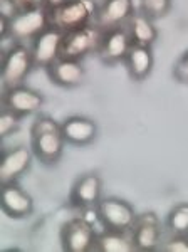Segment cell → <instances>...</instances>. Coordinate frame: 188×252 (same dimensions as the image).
Instances as JSON below:
<instances>
[{
    "label": "cell",
    "mask_w": 188,
    "mask_h": 252,
    "mask_svg": "<svg viewBox=\"0 0 188 252\" xmlns=\"http://www.w3.org/2000/svg\"><path fill=\"white\" fill-rule=\"evenodd\" d=\"M67 141L61 131V121L39 115L31 126V146L35 158L44 165H56L64 155Z\"/></svg>",
    "instance_id": "cell-1"
},
{
    "label": "cell",
    "mask_w": 188,
    "mask_h": 252,
    "mask_svg": "<svg viewBox=\"0 0 188 252\" xmlns=\"http://www.w3.org/2000/svg\"><path fill=\"white\" fill-rule=\"evenodd\" d=\"M37 67L32 47L26 42H14L7 49L0 67V79L3 89L26 84L32 71Z\"/></svg>",
    "instance_id": "cell-2"
},
{
    "label": "cell",
    "mask_w": 188,
    "mask_h": 252,
    "mask_svg": "<svg viewBox=\"0 0 188 252\" xmlns=\"http://www.w3.org/2000/svg\"><path fill=\"white\" fill-rule=\"evenodd\" d=\"M51 26V12L46 5L15 10L10 14L9 39L15 42H32L40 32Z\"/></svg>",
    "instance_id": "cell-3"
},
{
    "label": "cell",
    "mask_w": 188,
    "mask_h": 252,
    "mask_svg": "<svg viewBox=\"0 0 188 252\" xmlns=\"http://www.w3.org/2000/svg\"><path fill=\"white\" fill-rule=\"evenodd\" d=\"M96 0H66L51 12V24L61 31L69 32L81 27L91 26L96 17Z\"/></svg>",
    "instance_id": "cell-4"
},
{
    "label": "cell",
    "mask_w": 188,
    "mask_h": 252,
    "mask_svg": "<svg viewBox=\"0 0 188 252\" xmlns=\"http://www.w3.org/2000/svg\"><path fill=\"white\" fill-rule=\"evenodd\" d=\"M96 215L104 229L129 230L136 220V210L128 200L120 197H103L96 205Z\"/></svg>",
    "instance_id": "cell-5"
},
{
    "label": "cell",
    "mask_w": 188,
    "mask_h": 252,
    "mask_svg": "<svg viewBox=\"0 0 188 252\" xmlns=\"http://www.w3.org/2000/svg\"><path fill=\"white\" fill-rule=\"evenodd\" d=\"M101 32L103 31L96 24L64 32L61 56L63 58L84 61L88 56L96 54L97 46H99V40H101Z\"/></svg>",
    "instance_id": "cell-6"
},
{
    "label": "cell",
    "mask_w": 188,
    "mask_h": 252,
    "mask_svg": "<svg viewBox=\"0 0 188 252\" xmlns=\"http://www.w3.org/2000/svg\"><path fill=\"white\" fill-rule=\"evenodd\" d=\"M97 232L93 223L84 217L69 219L61 227V246L66 252H88L94 251Z\"/></svg>",
    "instance_id": "cell-7"
},
{
    "label": "cell",
    "mask_w": 188,
    "mask_h": 252,
    "mask_svg": "<svg viewBox=\"0 0 188 252\" xmlns=\"http://www.w3.org/2000/svg\"><path fill=\"white\" fill-rule=\"evenodd\" d=\"M131 44V37H129L125 26L104 29L101 32V40L96 56L104 66H118V64H123Z\"/></svg>",
    "instance_id": "cell-8"
},
{
    "label": "cell",
    "mask_w": 188,
    "mask_h": 252,
    "mask_svg": "<svg viewBox=\"0 0 188 252\" xmlns=\"http://www.w3.org/2000/svg\"><path fill=\"white\" fill-rule=\"evenodd\" d=\"M136 251H158L163 242V225L155 212H143L136 215L133 227L129 229Z\"/></svg>",
    "instance_id": "cell-9"
},
{
    "label": "cell",
    "mask_w": 188,
    "mask_h": 252,
    "mask_svg": "<svg viewBox=\"0 0 188 252\" xmlns=\"http://www.w3.org/2000/svg\"><path fill=\"white\" fill-rule=\"evenodd\" d=\"M44 104H46V97H44L42 93L27 86V84L3 89L2 106L19 113L24 118L37 115L40 109L44 108Z\"/></svg>",
    "instance_id": "cell-10"
},
{
    "label": "cell",
    "mask_w": 188,
    "mask_h": 252,
    "mask_svg": "<svg viewBox=\"0 0 188 252\" xmlns=\"http://www.w3.org/2000/svg\"><path fill=\"white\" fill-rule=\"evenodd\" d=\"M47 78L52 84L64 89H74L83 86L88 78V71L83 61L71 58H57L47 69Z\"/></svg>",
    "instance_id": "cell-11"
},
{
    "label": "cell",
    "mask_w": 188,
    "mask_h": 252,
    "mask_svg": "<svg viewBox=\"0 0 188 252\" xmlns=\"http://www.w3.org/2000/svg\"><path fill=\"white\" fill-rule=\"evenodd\" d=\"M101 198H103V178L96 172L81 175L69 193L71 205L79 210L96 209Z\"/></svg>",
    "instance_id": "cell-12"
},
{
    "label": "cell",
    "mask_w": 188,
    "mask_h": 252,
    "mask_svg": "<svg viewBox=\"0 0 188 252\" xmlns=\"http://www.w3.org/2000/svg\"><path fill=\"white\" fill-rule=\"evenodd\" d=\"M34 152L32 146L19 145L14 148L3 152L0 158V184H12L19 182L32 166L34 160Z\"/></svg>",
    "instance_id": "cell-13"
},
{
    "label": "cell",
    "mask_w": 188,
    "mask_h": 252,
    "mask_svg": "<svg viewBox=\"0 0 188 252\" xmlns=\"http://www.w3.org/2000/svg\"><path fill=\"white\" fill-rule=\"evenodd\" d=\"M64 31L56 26H49L46 31L31 42L32 54L35 59V66L40 69H47L52 63L61 58V47H63Z\"/></svg>",
    "instance_id": "cell-14"
},
{
    "label": "cell",
    "mask_w": 188,
    "mask_h": 252,
    "mask_svg": "<svg viewBox=\"0 0 188 252\" xmlns=\"http://www.w3.org/2000/svg\"><path fill=\"white\" fill-rule=\"evenodd\" d=\"M0 207L10 219H27L34 212V198L19 185V182L3 184L0 190Z\"/></svg>",
    "instance_id": "cell-15"
},
{
    "label": "cell",
    "mask_w": 188,
    "mask_h": 252,
    "mask_svg": "<svg viewBox=\"0 0 188 252\" xmlns=\"http://www.w3.org/2000/svg\"><path fill=\"white\" fill-rule=\"evenodd\" d=\"M136 10L138 7L134 0H103L97 5L94 24L101 31L111 29V27H123Z\"/></svg>",
    "instance_id": "cell-16"
},
{
    "label": "cell",
    "mask_w": 188,
    "mask_h": 252,
    "mask_svg": "<svg viewBox=\"0 0 188 252\" xmlns=\"http://www.w3.org/2000/svg\"><path fill=\"white\" fill-rule=\"evenodd\" d=\"M61 131L66 138L67 145L72 146H86L91 145L97 138L99 128L97 123L89 116L72 115L61 121Z\"/></svg>",
    "instance_id": "cell-17"
},
{
    "label": "cell",
    "mask_w": 188,
    "mask_h": 252,
    "mask_svg": "<svg viewBox=\"0 0 188 252\" xmlns=\"http://www.w3.org/2000/svg\"><path fill=\"white\" fill-rule=\"evenodd\" d=\"M126 67V72L133 81L141 83V81L148 79L153 72L155 67V54L153 47L150 46H140V44H131L128 54L123 61Z\"/></svg>",
    "instance_id": "cell-18"
},
{
    "label": "cell",
    "mask_w": 188,
    "mask_h": 252,
    "mask_svg": "<svg viewBox=\"0 0 188 252\" xmlns=\"http://www.w3.org/2000/svg\"><path fill=\"white\" fill-rule=\"evenodd\" d=\"M157 20L150 19L143 12L136 10L126 22V31H128L129 37L133 44H140V46H150L153 47L160 37V31L157 27Z\"/></svg>",
    "instance_id": "cell-19"
},
{
    "label": "cell",
    "mask_w": 188,
    "mask_h": 252,
    "mask_svg": "<svg viewBox=\"0 0 188 252\" xmlns=\"http://www.w3.org/2000/svg\"><path fill=\"white\" fill-rule=\"evenodd\" d=\"M94 251L97 252H134V242L129 230H113L104 229L103 232H97L96 246Z\"/></svg>",
    "instance_id": "cell-20"
},
{
    "label": "cell",
    "mask_w": 188,
    "mask_h": 252,
    "mask_svg": "<svg viewBox=\"0 0 188 252\" xmlns=\"http://www.w3.org/2000/svg\"><path fill=\"white\" fill-rule=\"evenodd\" d=\"M165 223L170 234H188V202L175 205L166 215Z\"/></svg>",
    "instance_id": "cell-21"
},
{
    "label": "cell",
    "mask_w": 188,
    "mask_h": 252,
    "mask_svg": "<svg viewBox=\"0 0 188 252\" xmlns=\"http://www.w3.org/2000/svg\"><path fill=\"white\" fill-rule=\"evenodd\" d=\"M173 9V0H138V10L153 20L165 19Z\"/></svg>",
    "instance_id": "cell-22"
},
{
    "label": "cell",
    "mask_w": 188,
    "mask_h": 252,
    "mask_svg": "<svg viewBox=\"0 0 188 252\" xmlns=\"http://www.w3.org/2000/svg\"><path fill=\"white\" fill-rule=\"evenodd\" d=\"M22 120L24 116H20L19 113L12 111L9 108L2 106V113H0V136L5 140L12 135H15L22 128Z\"/></svg>",
    "instance_id": "cell-23"
},
{
    "label": "cell",
    "mask_w": 188,
    "mask_h": 252,
    "mask_svg": "<svg viewBox=\"0 0 188 252\" xmlns=\"http://www.w3.org/2000/svg\"><path fill=\"white\" fill-rule=\"evenodd\" d=\"M158 251L188 252V234H170L168 239H163V242Z\"/></svg>",
    "instance_id": "cell-24"
},
{
    "label": "cell",
    "mask_w": 188,
    "mask_h": 252,
    "mask_svg": "<svg viewBox=\"0 0 188 252\" xmlns=\"http://www.w3.org/2000/svg\"><path fill=\"white\" fill-rule=\"evenodd\" d=\"M171 76L177 83L188 86V49L175 61L173 67H171Z\"/></svg>",
    "instance_id": "cell-25"
},
{
    "label": "cell",
    "mask_w": 188,
    "mask_h": 252,
    "mask_svg": "<svg viewBox=\"0 0 188 252\" xmlns=\"http://www.w3.org/2000/svg\"><path fill=\"white\" fill-rule=\"evenodd\" d=\"M0 2H2V10H5V7H9L10 14H14L15 10H24V9L44 5V0H0Z\"/></svg>",
    "instance_id": "cell-26"
},
{
    "label": "cell",
    "mask_w": 188,
    "mask_h": 252,
    "mask_svg": "<svg viewBox=\"0 0 188 252\" xmlns=\"http://www.w3.org/2000/svg\"><path fill=\"white\" fill-rule=\"evenodd\" d=\"M9 31H10V14L0 12V37L2 39L9 37Z\"/></svg>",
    "instance_id": "cell-27"
},
{
    "label": "cell",
    "mask_w": 188,
    "mask_h": 252,
    "mask_svg": "<svg viewBox=\"0 0 188 252\" xmlns=\"http://www.w3.org/2000/svg\"><path fill=\"white\" fill-rule=\"evenodd\" d=\"M64 2H66V0H44V5H46L49 10H54L59 5H63Z\"/></svg>",
    "instance_id": "cell-28"
}]
</instances>
